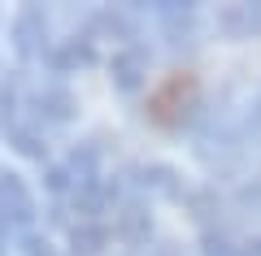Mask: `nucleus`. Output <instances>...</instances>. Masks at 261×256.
I'll use <instances>...</instances> for the list:
<instances>
[{
    "label": "nucleus",
    "mask_w": 261,
    "mask_h": 256,
    "mask_svg": "<svg viewBox=\"0 0 261 256\" xmlns=\"http://www.w3.org/2000/svg\"><path fill=\"white\" fill-rule=\"evenodd\" d=\"M192 96H196V78H192V74H170L157 92H152V100H148L152 104V118L170 122L183 104H192Z\"/></svg>",
    "instance_id": "nucleus-1"
}]
</instances>
